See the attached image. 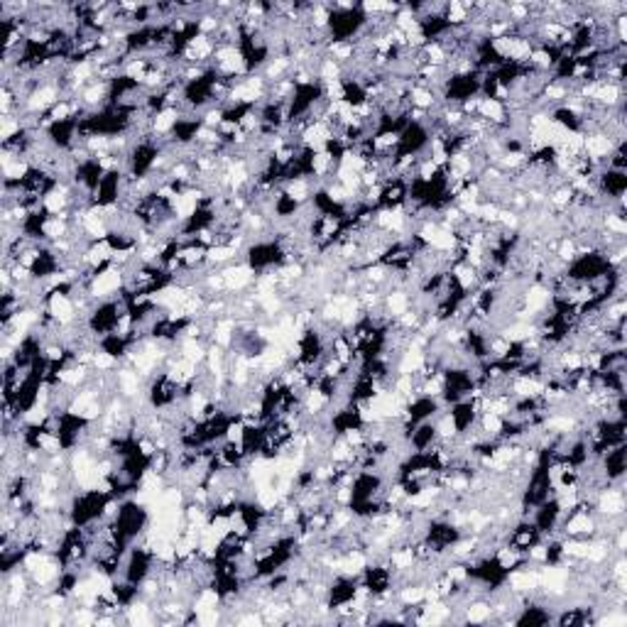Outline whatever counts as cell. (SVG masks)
Here are the masks:
<instances>
[{
  "label": "cell",
  "instance_id": "6da1fadb",
  "mask_svg": "<svg viewBox=\"0 0 627 627\" xmlns=\"http://www.w3.org/2000/svg\"><path fill=\"white\" fill-rule=\"evenodd\" d=\"M407 309H410V292L392 290L385 294V311H387V317L392 319V321L402 317Z\"/></svg>",
  "mask_w": 627,
  "mask_h": 627
}]
</instances>
